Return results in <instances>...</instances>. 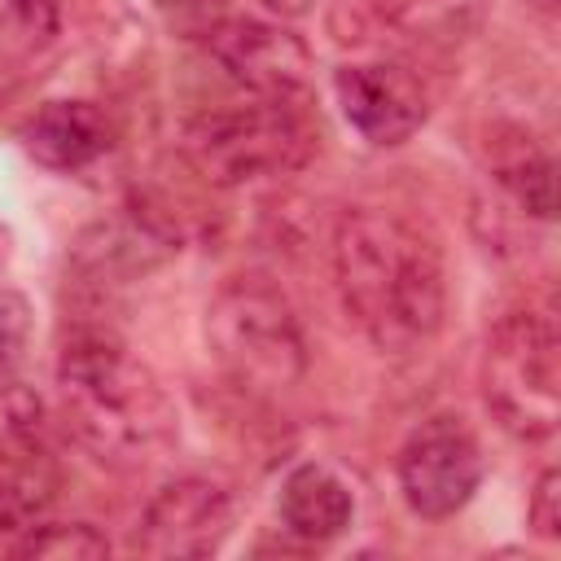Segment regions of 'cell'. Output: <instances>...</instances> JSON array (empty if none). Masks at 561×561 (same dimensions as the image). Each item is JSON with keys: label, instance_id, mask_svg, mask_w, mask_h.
<instances>
[{"label": "cell", "instance_id": "cell-1", "mask_svg": "<svg viewBox=\"0 0 561 561\" xmlns=\"http://www.w3.org/2000/svg\"><path fill=\"white\" fill-rule=\"evenodd\" d=\"M333 280L355 329L386 355L425 346L447 311L438 245L403 215L355 206L333 228Z\"/></svg>", "mask_w": 561, "mask_h": 561}, {"label": "cell", "instance_id": "cell-2", "mask_svg": "<svg viewBox=\"0 0 561 561\" xmlns=\"http://www.w3.org/2000/svg\"><path fill=\"white\" fill-rule=\"evenodd\" d=\"M57 399L66 430L105 465H145L175 430L162 381L110 329H75L66 337L57 355Z\"/></svg>", "mask_w": 561, "mask_h": 561}, {"label": "cell", "instance_id": "cell-3", "mask_svg": "<svg viewBox=\"0 0 561 561\" xmlns=\"http://www.w3.org/2000/svg\"><path fill=\"white\" fill-rule=\"evenodd\" d=\"M206 342L219 368L254 394L289 390L307 368V342L294 307L259 276H232L215 294L206 311Z\"/></svg>", "mask_w": 561, "mask_h": 561}, {"label": "cell", "instance_id": "cell-4", "mask_svg": "<svg viewBox=\"0 0 561 561\" xmlns=\"http://www.w3.org/2000/svg\"><path fill=\"white\" fill-rule=\"evenodd\" d=\"M311 149H316V131L294 110V101L254 96L250 105H224L197 114L184 127L188 167L219 188L250 184L263 175H289L311 158Z\"/></svg>", "mask_w": 561, "mask_h": 561}, {"label": "cell", "instance_id": "cell-5", "mask_svg": "<svg viewBox=\"0 0 561 561\" xmlns=\"http://www.w3.org/2000/svg\"><path fill=\"white\" fill-rule=\"evenodd\" d=\"M482 399L500 430L539 443L561 416V355L557 324L543 311H508L486 333Z\"/></svg>", "mask_w": 561, "mask_h": 561}, {"label": "cell", "instance_id": "cell-6", "mask_svg": "<svg viewBox=\"0 0 561 561\" xmlns=\"http://www.w3.org/2000/svg\"><path fill=\"white\" fill-rule=\"evenodd\" d=\"M482 482V447L460 416L421 421L399 451V491L416 517L460 513Z\"/></svg>", "mask_w": 561, "mask_h": 561}, {"label": "cell", "instance_id": "cell-7", "mask_svg": "<svg viewBox=\"0 0 561 561\" xmlns=\"http://www.w3.org/2000/svg\"><path fill=\"white\" fill-rule=\"evenodd\" d=\"M206 53L232 83L267 101H298L311 88V48L280 22L219 18L206 31Z\"/></svg>", "mask_w": 561, "mask_h": 561}, {"label": "cell", "instance_id": "cell-8", "mask_svg": "<svg viewBox=\"0 0 561 561\" xmlns=\"http://www.w3.org/2000/svg\"><path fill=\"white\" fill-rule=\"evenodd\" d=\"M232 530V500L219 482L175 478L167 482L136 526V548L145 557H210Z\"/></svg>", "mask_w": 561, "mask_h": 561}, {"label": "cell", "instance_id": "cell-9", "mask_svg": "<svg viewBox=\"0 0 561 561\" xmlns=\"http://www.w3.org/2000/svg\"><path fill=\"white\" fill-rule=\"evenodd\" d=\"M333 92H337L342 118L368 145H403L425 123V92L403 66H390V61L337 66Z\"/></svg>", "mask_w": 561, "mask_h": 561}, {"label": "cell", "instance_id": "cell-10", "mask_svg": "<svg viewBox=\"0 0 561 561\" xmlns=\"http://www.w3.org/2000/svg\"><path fill=\"white\" fill-rule=\"evenodd\" d=\"M22 145L48 171H83L110 149V118L92 101H44L22 127Z\"/></svg>", "mask_w": 561, "mask_h": 561}, {"label": "cell", "instance_id": "cell-11", "mask_svg": "<svg viewBox=\"0 0 561 561\" xmlns=\"http://www.w3.org/2000/svg\"><path fill=\"white\" fill-rule=\"evenodd\" d=\"M57 465L53 456L26 438L4 434L0 438V539H22L57 500Z\"/></svg>", "mask_w": 561, "mask_h": 561}, {"label": "cell", "instance_id": "cell-12", "mask_svg": "<svg viewBox=\"0 0 561 561\" xmlns=\"http://www.w3.org/2000/svg\"><path fill=\"white\" fill-rule=\"evenodd\" d=\"M276 508H280V526L302 543L337 539L355 517V500H351L346 482L333 469L311 465V460L285 473Z\"/></svg>", "mask_w": 561, "mask_h": 561}, {"label": "cell", "instance_id": "cell-13", "mask_svg": "<svg viewBox=\"0 0 561 561\" xmlns=\"http://www.w3.org/2000/svg\"><path fill=\"white\" fill-rule=\"evenodd\" d=\"M491 180L535 219H552V158L539 149V140L522 127H495L486 149Z\"/></svg>", "mask_w": 561, "mask_h": 561}, {"label": "cell", "instance_id": "cell-14", "mask_svg": "<svg viewBox=\"0 0 561 561\" xmlns=\"http://www.w3.org/2000/svg\"><path fill=\"white\" fill-rule=\"evenodd\" d=\"M57 48V0H9L0 13V92L22 88Z\"/></svg>", "mask_w": 561, "mask_h": 561}, {"label": "cell", "instance_id": "cell-15", "mask_svg": "<svg viewBox=\"0 0 561 561\" xmlns=\"http://www.w3.org/2000/svg\"><path fill=\"white\" fill-rule=\"evenodd\" d=\"M373 9L399 35L447 48V44L469 39L482 26L491 0H373Z\"/></svg>", "mask_w": 561, "mask_h": 561}, {"label": "cell", "instance_id": "cell-16", "mask_svg": "<svg viewBox=\"0 0 561 561\" xmlns=\"http://www.w3.org/2000/svg\"><path fill=\"white\" fill-rule=\"evenodd\" d=\"M18 557H70V561H92L110 557V539L92 522H57V526H31L22 539H13Z\"/></svg>", "mask_w": 561, "mask_h": 561}, {"label": "cell", "instance_id": "cell-17", "mask_svg": "<svg viewBox=\"0 0 561 561\" xmlns=\"http://www.w3.org/2000/svg\"><path fill=\"white\" fill-rule=\"evenodd\" d=\"M26 346H31V302L26 294L0 285V381L18 373V364L26 359Z\"/></svg>", "mask_w": 561, "mask_h": 561}, {"label": "cell", "instance_id": "cell-18", "mask_svg": "<svg viewBox=\"0 0 561 561\" xmlns=\"http://www.w3.org/2000/svg\"><path fill=\"white\" fill-rule=\"evenodd\" d=\"M530 526L539 539H557L561 535V478L557 469H543L535 491H530V508H526Z\"/></svg>", "mask_w": 561, "mask_h": 561}, {"label": "cell", "instance_id": "cell-19", "mask_svg": "<svg viewBox=\"0 0 561 561\" xmlns=\"http://www.w3.org/2000/svg\"><path fill=\"white\" fill-rule=\"evenodd\" d=\"M259 9H267L276 22H294V18H307L316 9V0H254Z\"/></svg>", "mask_w": 561, "mask_h": 561}]
</instances>
